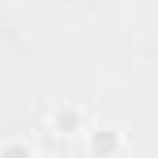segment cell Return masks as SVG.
<instances>
[{"label": "cell", "mask_w": 158, "mask_h": 158, "mask_svg": "<svg viewBox=\"0 0 158 158\" xmlns=\"http://www.w3.org/2000/svg\"><path fill=\"white\" fill-rule=\"evenodd\" d=\"M115 145H120V137H115L111 128H103V132H94V137H90V150H94V154H111Z\"/></svg>", "instance_id": "obj_1"}, {"label": "cell", "mask_w": 158, "mask_h": 158, "mask_svg": "<svg viewBox=\"0 0 158 158\" xmlns=\"http://www.w3.org/2000/svg\"><path fill=\"white\" fill-rule=\"evenodd\" d=\"M0 158H34V154H30V150H22V145H4V150H0Z\"/></svg>", "instance_id": "obj_2"}]
</instances>
